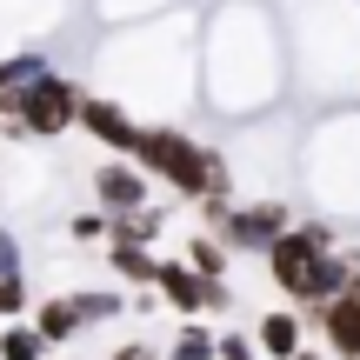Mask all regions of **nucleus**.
I'll list each match as a JSON object with an SVG mask.
<instances>
[{
	"mask_svg": "<svg viewBox=\"0 0 360 360\" xmlns=\"http://www.w3.org/2000/svg\"><path fill=\"white\" fill-rule=\"evenodd\" d=\"M114 267H120V274H127V281H160V267H154V260H147V254H141V247H127V240H120V247H114Z\"/></svg>",
	"mask_w": 360,
	"mask_h": 360,
	"instance_id": "nucleus-12",
	"label": "nucleus"
},
{
	"mask_svg": "<svg viewBox=\"0 0 360 360\" xmlns=\"http://www.w3.org/2000/svg\"><path fill=\"white\" fill-rule=\"evenodd\" d=\"M260 347H267L274 360H294L300 354V321L294 314H267V321H260Z\"/></svg>",
	"mask_w": 360,
	"mask_h": 360,
	"instance_id": "nucleus-8",
	"label": "nucleus"
},
{
	"mask_svg": "<svg viewBox=\"0 0 360 360\" xmlns=\"http://www.w3.org/2000/svg\"><path fill=\"white\" fill-rule=\"evenodd\" d=\"M294 360H321V354H294Z\"/></svg>",
	"mask_w": 360,
	"mask_h": 360,
	"instance_id": "nucleus-16",
	"label": "nucleus"
},
{
	"mask_svg": "<svg viewBox=\"0 0 360 360\" xmlns=\"http://www.w3.org/2000/svg\"><path fill=\"white\" fill-rule=\"evenodd\" d=\"M80 127L101 134L107 147H127V154H141V127H127V114H120V107H107V101H80Z\"/></svg>",
	"mask_w": 360,
	"mask_h": 360,
	"instance_id": "nucleus-6",
	"label": "nucleus"
},
{
	"mask_svg": "<svg viewBox=\"0 0 360 360\" xmlns=\"http://www.w3.org/2000/svg\"><path fill=\"white\" fill-rule=\"evenodd\" d=\"M160 287H167V300H174L180 314L227 307V287H220V281H207V274H193V267H160Z\"/></svg>",
	"mask_w": 360,
	"mask_h": 360,
	"instance_id": "nucleus-4",
	"label": "nucleus"
},
{
	"mask_svg": "<svg viewBox=\"0 0 360 360\" xmlns=\"http://www.w3.org/2000/svg\"><path fill=\"white\" fill-rule=\"evenodd\" d=\"M287 227V207H227V220H220V240L227 247H274Z\"/></svg>",
	"mask_w": 360,
	"mask_h": 360,
	"instance_id": "nucleus-3",
	"label": "nucleus"
},
{
	"mask_svg": "<svg viewBox=\"0 0 360 360\" xmlns=\"http://www.w3.org/2000/svg\"><path fill=\"white\" fill-rule=\"evenodd\" d=\"M101 200L114 207L120 220H127V214H141L147 187H141V174H134V167H107V174H101Z\"/></svg>",
	"mask_w": 360,
	"mask_h": 360,
	"instance_id": "nucleus-7",
	"label": "nucleus"
},
{
	"mask_svg": "<svg viewBox=\"0 0 360 360\" xmlns=\"http://www.w3.org/2000/svg\"><path fill=\"white\" fill-rule=\"evenodd\" d=\"M0 107L13 114V134H60L67 120H80V94L67 87L60 74H40V80H7Z\"/></svg>",
	"mask_w": 360,
	"mask_h": 360,
	"instance_id": "nucleus-2",
	"label": "nucleus"
},
{
	"mask_svg": "<svg viewBox=\"0 0 360 360\" xmlns=\"http://www.w3.org/2000/svg\"><path fill=\"white\" fill-rule=\"evenodd\" d=\"M74 233H80V240H101L107 220H101V214H80V220H74Z\"/></svg>",
	"mask_w": 360,
	"mask_h": 360,
	"instance_id": "nucleus-15",
	"label": "nucleus"
},
{
	"mask_svg": "<svg viewBox=\"0 0 360 360\" xmlns=\"http://www.w3.org/2000/svg\"><path fill=\"white\" fill-rule=\"evenodd\" d=\"M220 360H254V347H247L240 334H220Z\"/></svg>",
	"mask_w": 360,
	"mask_h": 360,
	"instance_id": "nucleus-14",
	"label": "nucleus"
},
{
	"mask_svg": "<svg viewBox=\"0 0 360 360\" xmlns=\"http://www.w3.org/2000/svg\"><path fill=\"white\" fill-rule=\"evenodd\" d=\"M187 267L207 274V281H220V267H227V240H193L187 247Z\"/></svg>",
	"mask_w": 360,
	"mask_h": 360,
	"instance_id": "nucleus-10",
	"label": "nucleus"
},
{
	"mask_svg": "<svg viewBox=\"0 0 360 360\" xmlns=\"http://www.w3.org/2000/svg\"><path fill=\"white\" fill-rule=\"evenodd\" d=\"M80 321H87V314H80V300H53V307H40V334H47V340H67Z\"/></svg>",
	"mask_w": 360,
	"mask_h": 360,
	"instance_id": "nucleus-9",
	"label": "nucleus"
},
{
	"mask_svg": "<svg viewBox=\"0 0 360 360\" xmlns=\"http://www.w3.org/2000/svg\"><path fill=\"white\" fill-rule=\"evenodd\" d=\"M321 334H327V354L334 360H360V300L354 294L321 307Z\"/></svg>",
	"mask_w": 360,
	"mask_h": 360,
	"instance_id": "nucleus-5",
	"label": "nucleus"
},
{
	"mask_svg": "<svg viewBox=\"0 0 360 360\" xmlns=\"http://www.w3.org/2000/svg\"><path fill=\"white\" fill-rule=\"evenodd\" d=\"M40 347H47V340L27 334V327H7V334H0V360H40Z\"/></svg>",
	"mask_w": 360,
	"mask_h": 360,
	"instance_id": "nucleus-11",
	"label": "nucleus"
},
{
	"mask_svg": "<svg viewBox=\"0 0 360 360\" xmlns=\"http://www.w3.org/2000/svg\"><path fill=\"white\" fill-rule=\"evenodd\" d=\"M141 160L154 167L160 180H174L180 193H227V174H220V160L214 154H200V147L187 141V134H174V127H154V134H141Z\"/></svg>",
	"mask_w": 360,
	"mask_h": 360,
	"instance_id": "nucleus-1",
	"label": "nucleus"
},
{
	"mask_svg": "<svg viewBox=\"0 0 360 360\" xmlns=\"http://www.w3.org/2000/svg\"><path fill=\"white\" fill-rule=\"evenodd\" d=\"M20 307H27V294H20V281L7 274V281H0V314H20Z\"/></svg>",
	"mask_w": 360,
	"mask_h": 360,
	"instance_id": "nucleus-13",
	"label": "nucleus"
}]
</instances>
